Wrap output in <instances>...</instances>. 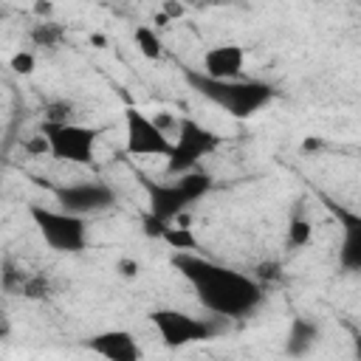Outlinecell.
Returning a JSON list of instances; mask_svg holds the SVG:
<instances>
[{
    "label": "cell",
    "instance_id": "10",
    "mask_svg": "<svg viewBox=\"0 0 361 361\" xmlns=\"http://www.w3.org/2000/svg\"><path fill=\"white\" fill-rule=\"evenodd\" d=\"M327 209L341 226V243H338V265L350 274L361 271V214L350 212L333 200H327Z\"/></svg>",
    "mask_w": 361,
    "mask_h": 361
},
{
    "label": "cell",
    "instance_id": "23",
    "mask_svg": "<svg viewBox=\"0 0 361 361\" xmlns=\"http://www.w3.org/2000/svg\"><path fill=\"white\" fill-rule=\"evenodd\" d=\"M353 353H355V361H361V333L353 338Z\"/></svg>",
    "mask_w": 361,
    "mask_h": 361
},
{
    "label": "cell",
    "instance_id": "14",
    "mask_svg": "<svg viewBox=\"0 0 361 361\" xmlns=\"http://www.w3.org/2000/svg\"><path fill=\"white\" fill-rule=\"evenodd\" d=\"M135 45H138L141 56H147V59H161L164 56V42H161L158 31L149 28V25H138L135 28Z\"/></svg>",
    "mask_w": 361,
    "mask_h": 361
},
{
    "label": "cell",
    "instance_id": "22",
    "mask_svg": "<svg viewBox=\"0 0 361 361\" xmlns=\"http://www.w3.org/2000/svg\"><path fill=\"white\" fill-rule=\"evenodd\" d=\"M164 14H166L169 20L183 17V6H178V3H164Z\"/></svg>",
    "mask_w": 361,
    "mask_h": 361
},
{
    "label": "cell",
    "instance_id": "25",
    "mask_svg": "<svg viewBox=\"0 0 361 361\" xmlns=\"http://www.w3.org/2000/svg\"><path fill=\"white\" fill-rule=\"evenodd\" d=\"M37 11H39V14H48V11H51V6H48V3H37Z\"/></svg>",
    "mask_w": 361,
    "mask_h": 361
},
{
    "label": "cell",
    "instance_id": "19",
    "mask_svg": "<svg viewBox=\"0 0 361 361\" xmlns=\"http://www.w3.org/2000/svg\"><path fill=\"white\" fill-rule=\"evenodd\" d=\"M11 68H14L17 73H31V71H34V56H31L28 51H20V54L11 56Z\"/></svg>",
    "mask_w": 361,
    "mask_h": 361
},
{
    "label": "cell",
    "instance_id": "18",
    "mask_svg": "<svg viewBox=\"0 0 361 361\" xmlns=\"http://www.w3.org/2000/svg\"><path fill=\"white\" fill-rule=\"evenodd\" d=\"M141 223H144V234H147V237H158V240H161V237H164V231L169 228V223H164V220L152 217L149 212L144 214V220H141Z\"/></svg>",
    "mask_w": 361,
    "mask_h": 361
},
{
    "label": "cell",
    "instance_id": "15",
    "mask_svg": "<svg viewBox=\"0 0 361 361\" xmlns=\"http://www.w3.org/2000/svg\"><path fill=\"white\" fill-rule=\"evenodd\" d=\"M161 240H164L169 248H175L178 254H186V248H195V245H197L195 234H192L186 226H169Z\"/></svg>",
    "mask_w": 361,
    "mask_h": 361
},
{
    "label": "cell",
    "instance_id": "12",
    "mask_svg": "<svg viewBox=\"0 0 361 361\" xmlns=\"http://www.w3.org/2000/svg\"><path fill=\"white\" fill-rule=\"evenodd\" d=\"M85 347L104 361H141V347L130 330H102L90 336Z\"/></svg>",
    "mask_w": 361,
    "mask_h": 361
},
{
    "label": "cell",
    "instance_id": "17",
    "mask_svg": "<svg viewBox=\"0 0 361 361\" xmlns=\"http://www.w3.org/2000/svg\"><path fill=\"white\" fill-rule=\"evenodd\" d=\"M59 37H62V28L54 25V23H37L34 31H31V39H34L37 45H56Z\"/></svg>",
    "mask_w": 361,
    "mask_h": 361
},
{
    "label": "cell",
    "instance_id": "11",
    "mask_svg": "<svg viewBox=\"0 0 361 361\" xmlns=\"http://www.w3.org/2000/svg\"><path fill=\"white\" fill-rule=\"evenodd\" d=\"M243 68H245V48L226 42V45H212L203 54L200 62V73L214 79V82H234L243 79Z\"/></svg>",
    "mask_w": 361,
    "mask_h": 361
},
{
    "label": "cell",
    "instance_id": "7",
    "mask_svg": "<svg viewBox=\"0 0 361 361\" xmlns=\"http://www.w3.org/2000/svg\"><path fill=\"white\" fill-rule=\"evenodd\" d=\"M42 135L56 161H68V164H90L93 161V149L99 141L96 127H85L76 121H65V124L45 121Z\"/></svg>",
    "mask_w": 361,
    "mask_h": 361
},
{
    "label": "cell",
    "instance_id": "24",
    "mask_svg": "<svg viewBox=\"0 0 361 361\" xmlns=\"http://www.w3.org/2000/svg\"><path fill=\"white\" fill-rule=\"evenodd\" d=\"M319 147H322L319 138H307V141H305V149H319Z\"/></svg>",
    "mask_w": 361,
    "mask_h": 361
},
{
    "label": "cell",
    "instance_id": "1",
    "mask_svg": "<svg viewBox=\"0 0 361 361\" xmlns=\"http://www.w3.org/2000/svg\"><path fill=\"white\" fill-rule=\"evenodd\" d=\"M172 265L192 285L197 302L217 319H226V322L245 319L265 299V288L259 285V279L243 271H234L228 265H220L214 259L186 251V254H175Z\"/></svg>",
    "mask_w": 361,
    "mask_h": 361
},
{
    "label": "cell",
    "instance_id": "8",
    "mask_svg": "<svg viewBox=\"0 0 361 361\" xmlns=\"http://www.w3.org/2000/svg\"><path fill=\"white\" fill-rule=\"evenodd\" d=\"M54 197L62 212L76 214V217L99 214L116 206V192L102 180H79V183L54 186Z\"/></svg>",
    "mask_w": 361,
    "mask_h": 361
},
{
    "label": "cell",
    "instance_id": "21",
    "mask_svg": "<svg viewBox=\"0 0 361 361\" xmlns=\"http://www.w3.org/2000/svg\"><path fill=\"white\" fill-rule=\"evenodd\" d=\"M259 279H268V276H279V265L276 262H265V265H259V274H257Z\"/></svg>",
    "mask_w": 361,
    "mask_h": 361
},
{
    "label": "cell",
    "instance_id": "9",
    "mask_svg": "<svg viewBox=\"0 0 361 361\" xmlns=\"http://www.w3.org/2000/svg\"><path fill=\"white\" fill-rule=\"evenodd\" d=\"M124 141H127L130 155H158V158H169L172 144H175L155 124V118H149L138 107L124 110Z\"/></svg>",
    "mask_w": 361,
    "mask_h": 361
},
{
    "label": "cell",
    "instance_id": "3",
    "mask_svg": "<svg viewBox=\"0 0 361 361\" xmlns=\"http://www.w3.org/2000/svg\"><path fill=\"white\" fill-rule=\"evenodd\" d=\"M212 186H214V178L206 169H192L169 183H155V180L144 178L147 203H149L147 212L172 226V220L186 214L192 203H197L200 197H206L212 192Z\"/></svg>",
    "mask_w": 361,
    "mask_h": 361
},
{
    "label": "cell",
    "instance_id": "4",
    "mask_svg": "<svg viewBox=\"0 0 361 361\" xmlns=\"http://www.w3.org/2000/svg\"><path fill=\"white\" fill-rule=\"evenodd\" d=\"M28 214L37 226V231L42 234V240L59 251V254H79L87 243V223L85 217L68 214L62 209H48L42 203H31Z\"/></svg>",
    "mask_w": 361,
    "mask_h": 361
},
{
    "label": "cell",
    "instance_id": "6",
    "mask_svg": "<svg viewBox=\"0 0 361 361\" xmlns=\"http://www.w3.org/2000/svg\"><path fill=\"white\" fill-rule=\"evenodd\" d=\"M175 144H172V152L166 158V172L172 178H180L192 169H197L200 158L212 155L217 147H220V135L209 127H203L200 121L195 118H180L178 124V133H175Z\"/></svg>",
    "mask_w": 361,
    "mask_h": 361
},
{
    "label": "cell",
    "instance_id": "5",
    "mask_svg": "<svg viewBox=\"0 0 361 361\" xmlns=\"http://www.w3.org/2000/svg\"><path fill=\"white\" fill-rule=\"evenodd\" d=\"M149 322L155 324V330H158L164 347L180 350V347H189V344L214 338V336L223 330L217 322H226V319H217V316L197 319V316H189V313H183V310L161 307V310H152V313H149Z\"/></svg>",
    "mask_w": 361,
    "mask_h": 361
},
{
    "label": "cell",
    "instance_id": "16",
    "mask_svg": "<svg viewBox=\"0 0 361 361\" xmlns=\"http://www.w3.org/2000/svg\"><path fill=\"white\" fill-rule=\"evenodd\" d=\"M310 234H313L310 220H305V217H293L290 226H288V245H290V248H302V245L310 243Z\"/></svg>",
    "mask_w": 361,
    "mask_h": 361
},
{
    "label": "cell",
    "instance_id": "13",
    "mask_svg": "<svg viewBox=\"0 0 361 361\" xmlns=\"http://www.w3.org/2000/svg\"><path fill=\"white\" fill-rule=\"evenodd\" d=\"M319 336H322V330H319V324L313 319L296 316L290 322V327H288V336H285V353L290 358H302L319 344Z\"/></svg>",
    "mask_w": 361,
    "mask_h": 361
},
{
    "label": "cell",
    "instance_id": "20",
    "mask_svg": "<svg viewBox=\"0 0 361 361\" xmlns=\"http://www.w3.org/2000/svg\"><path fill=\"white\" fill-rule=\"evenodd\" d=\"M118 271H121L124 276H135V274H138V262H135V259H121V262H118Z\"/></svg>",
    "mask_w": 361,
    "mask_h": 361
},
{
    "label": "cell",
    "instance_id": "2",
    "mask_svg": "<svg viewBox=\"0 0 361 361\" xmlns=\"http://www.w3.org/2000/svg\"><path fill=\"white\" fill-rule=\"evenodd\" d=\"M183 79L189 82V87L197 96L209 99L212 104L226 110L231 118H251L274 99V87L268 82H262V79L214 82V79L203 76L200 68H183Z\"/></svg>",
    "mask_w": 361,
    "mask_h": 361
}]
</instances>
